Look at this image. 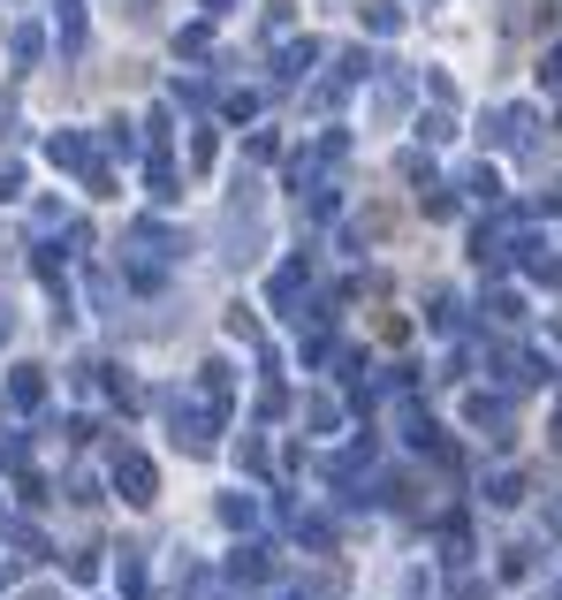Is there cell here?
I'll return each mask as SVG.
<instances>
[]
</instances>
